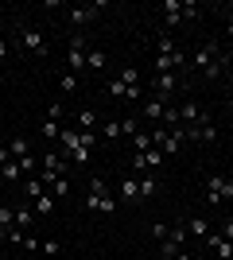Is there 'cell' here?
I'll return each instance as SVG.
<instances>
[{"label":"cell","mask_w":233,"mask_h":260,"mask_svg":"<svg viewBox=\"0 0 233 260\" xmlns=\"http://www.w3.org/2000/svg\"><path fill=\"white\" fill-rule=\"evenodd\" d=\"M152 144H155V148H159L163 155H175V152H183V144H187V136H183V128L167 132L163 124H155V128H152Z\"/></svg>","instance_id":"cell-1"},{"label":"cell","mask_w":233,"mask_h":260,"mask_svg":"<svg viewBox=\"0 0 233 260\" xmlns=\"http://www.w3.org/2000/svg\"><path fill=\"white\" fill-rule=\"evenodd\" d=\"M183 136H187V144H218V124H214L206 113H202V120L198 124H190V128H183Z\"/></svg>","instance_id":"cell-2"},{"label":"cell","mask_w":233,"mask_h":260,"mask_svg":"<svg viewBox=\"0 0 233 260\" xmlns=\"http://www.w3.org/2000/svg\"><path fill=\"white\" fill-rule=\"evenodd\" d=\"M66 171H70V163L62 159V155H55V152H47L43 159H39V179H43V186H51L55 179H62Z\"/></svg>","instance_id":"cell-3"},{"label":"cell","mask_w":233,"mask_h":260,"mask_svg":"<svg viewBox=\"0 0 233 260\" xmlns=\"http://www.w3.org/2000/svg\"><path fill=\"white\" fill-rule=\"evenodd\" d=\"M218 58H222V43H202L198 51H194V58H190V66H194V70H198V74H206V70H210V62H218Z\"/></svg>","instance_id":"cell-4"},{"label":"cell","mask_w":233,"mask_h":260,"mask_svg":"<svg viewBox=\"0 0 233 260\" xmlns=\"http://www.w3.org/2000/svg\"><path fill=\"white\" fill-rule=\"evenodd\" d=\"M179 86H183V78H179V74H155V82H152V98L171 101V98L179 93Z\"/></svg>","instance_id":"cell-5"},{"label":"cell","mask_w":233,"mask_h":260,"mask_svg":"<svg viewBox=\"0 0 233 260\" xmlns=\"http://www.w3.org/2000/svg\"><path fill=\"white\" fill-rule=\"evenodd\" d=\"M20 47L31 54H47V35L39 31V27H23L20 31Z\"/></svg>","instance_id":"cell-6"},{"label":"cell","mask_w":233,"mask_h":260,"mask_svg":"<svg viewBox=\"0 0 233 260\" xmlns=\"http://www.w3.org/2000/svg\"><path fill=\"white\" fill-rule=\"evenodd\" d=\"M93 20H97V8H93V4H78V8L66 12V23L74 27V31H82V27H86V23H93Z\"/></svg>","instance_id":"cell-7"},{"label":"cell","mask_w":233,"mask_h":260,"mask_svg":"<svg viewBox=\"0 0 233 260\" xmlns=\"http://www.w3.org/2000/svg\"><path fill=\"white\" fill-rule=\"evenodd\" d=\"M159 12H163V31L179 27V20H183V4H179V0H163V4H159Z\"/></svg>","instance_id":"cell-8"},{"label":"cell","mask_w":233,"mask_h":260,"mask_svg":"<svg viewBox=\"0 0 233 260\" xmlns=\"http://www.w3.org/2000/svg\"><path fill=\"white\" fill-rule=\"evenodd\" d=\"M74 124H78V132H97V128H101V117L93 113V109H78Z\"/></svg>","instance_id":"cell-9"},{"label":"cell","mask_w":233,"mask_h":260,"mask_svg":"<svg viewBox=\"0 0 233 260\" xmlns=\"http://www.w3.org/2000/svg\"><path fill=\"white\" fill-rule=\"evenodd\" d=\"M179 120H183V128L198 124V120H202V109H198V101H187V105H179Z\"/></svg>","instance_id":"cell-10"},{"label":"cell","mask_w":233,"mask_h":260,"mask_svg":"<svg viewBox=\"0 0 233 260\" xmlns=\"http://www.w3.org/2000/svg\"><path fill=\"white\" fill-rule=\"evenodd\" d=\"M121 202H140V179L136 175H128L121 183Z\"/></svg>","instance_id":"cell-11"},{"label":"cell","mask_w":233,"mask_h":260,"mask_svg":"<svg viewBox=\"0 0 233 260\" xmlns=\"http://www.w3.org/2000/svg\"><path fill=\"white\" fill-rule=\"evenodd\" d=\"M0 179H4V183H20V179H23V167H20V159L4 163V167H0Z\"/></svg>","instance_id":"cell-12"},{"label":"cell","mask_w":233,"mask_h":260,"mask_svg":"<svg viewBox=\"0 0 233 260\" xmlns=\"http://www.w3.org/2000/svg\"><path fill=\"white\" fill-rule=\"evenodd\" d=\"M163 109H167V101L148 98V101H144V117H148V120H163Z\"/></svg>","instance_id":"cell-13"},{"label":"cell","mask_w":233,"mask_h":260,"mask_svg":"<svg viewBox=\"0 0 233 260\" xmlns=\"http://www.w3.org/2000/svg\"><path fill=\"white\" fill-rule=\"evenodd\" d=\"M167 241L183 249V245H187V241H190V233H187V221H175V225H171V233H167Z\"/></svg>","instance_id":"cell-14"},{"label":"cell","mask_w":233,"mask_h":260,"mask_svg":"<svg viewBox=\"0 0 233 260\" xmlns=\"http://www.w3.org/2000/svg\"><path fill=\"white\" fill-rule=\"evenodd\" d=\"M155 47H159V54H175L179 51V43H175V35H171V31H159V35H155Z\"/></svg>","instance_id":"cell-15"},{"label":"cell","mask_w":233,"mask_h":260,"mask_svg":"<svg viewBox=\"0 0 233 260\" xmlns=\"http://www.w3.org/2000/svg\"><path fill=\"white\" fill-rule=\"evenodd\" d=\"M187 233L190 237H206V233H210V221H206V217H187Z\"/></svg>","instance_id":"cell-16"},{"label":"cell","mask_w":233,"mask_h":260,"mask_svg":"<svg viewBox=\"0 0 233 260\" xmlns=\"http://www.w3.org/2000/svg\"><path fill=\"white\" fill-rule=\"evenodd\" d=\"M8 152H12V159H23V155H31V144L23 136H16V140H8Z\"/></svg>","instance_id":"cell-17"},{"label":"cell","mask_w":233,"mask_h":260,"mask_svg":"<svg viewBox=\"0 0 233 260\" xmlns=\"http://www.w3.org/2000/svg\"><path fill=\"white\" fill-rule=\"evenodd\" d=\"M31 225H35V210L20 206V210H16V229H23V233H27Z\"/></svg>","instance_id":"cell-18"},{"label":"cell","mask_w":233,"mask_h":260,"mask_svg":"<svg viewBox=\"0 0 233 260\" xmlns=\"http://www.w3.org/2000/svg\"><path fill=\"white\" fill-rule=\"evenodd\" d=\"M58 89H62V93H78V74H70V70H62V74H58Z\"/></svg>","instance_id":"cell-19"},{"label":"cell","mask_w":233,"mask_h":260,"mask_svg":"<svg viewBox=\"0 0 233 260\" xmlns=\"http://www.w3.org/2000/svg\"><path fill=\"white\" fill-rule=\"evenodd\" d=\"M89 159H93V152H89V148H78V152H70V155H66L70 167H89Z\"/></svg>","instance_id":"cell-20"},{"label":"cell","mask_w":233,"mask_h":260,"mask_svg":"<svg viewBox=\"0 0 233 260\" xmlns=\"http://www.w3.org/2000/svg\"><path fill=\"white\" fill-rule=\"evenodd\" d=\"M148 148H155V144H152V132L140 128V132L132 136V152H148Z\"/></svg>","instance_id":"cell-21"},{"label":"cell","mask_w":233,"mask_h":260,"mask_svg":"<svg viewBox=\"0 0 233 260\" xmlns=\"http://www.w3.org/2000/svg\"><path fill=\"white\" fill-rule=\"evenodd\" d=\"M155 194H159V183L152 175H140V198H155Z\"/></svg>","instance_id":"cell-22"},{"label":"cell","mask_w":233,"mask_h":260,"mask_svg":"<svg viewBox=\"0 0 233 260\" xmlns=\"http://www.w3.org/2000/svg\"><path fill=\"white\" fill-rule=\"evenodd\" d=\"M97 136H101V140H113V136H121V120H101Z\"/></svg>","instance_id":"cell-23"},{"label":"cell","mask_w":233,"mask_h":260,"mask_svg":"<svg viewBox=\"0 0 233 260\" xmlns=\"http://www.w3.org/2000/svg\"><path fill=\"white\" fill-rule=\"evenodd\" d=\"M39 136H47V140H58V136H62V124H58V120H43V124H39Z\"/></svg>","instance_id":"cell-24"},{"label":"cell","mask_w":233,"mask_h":260,"mask_svg":"<svg viewBox=\"0 0 233 260\" xmlns=\"http://www.w3.org/2000/svg\"><path fill=\"white\" fill-rule=\"evenodd\" d=\"M23 194H27V198H43L47 194L43 179H27V183H23Z\"/></svg>","instance_id":"cell-25"},{"label":"cell","mask_w":233,"mask_h":260,"mask_svg":"<svg viewBox=\"0 0 233 260\" xmlns=\"http://www.w3.org/2000/svg\"><path fill=\"white\" fill-rule=\"evenodd\" d=\"M105 89H109V98H117V101H128V89H132V86H124V82H121V78H113V82H109V86H105Z\"/></svg>","instance_id":"cell-26"},{"label":"cell","mask_w":233,"mask_h":260,"mask_svg":"<svg viewBox=\"0 0 233 260\" xmlns=\"http://www.w3.org/2000/svg\"><path fill=\"white\" fill-rule=\"evenodd\" d=\"M35 214H39V217H47V214H51V210H55V194H43V198H35Z\"/></svg>","instance_id":"cell-27"},{"label":"cell","mask_w":233,"mask_h":260,"mask_svg":"<svg viewBox=\"0 0 233 260\" xmlns=\"http://www.w3.org/2000/svg\"><path fill=\"white\" fill-rule=\"evenodd\" d=\"M105 62H109V58H105V51H89V54H86V70H105Z\"/></svg>","instance_id":"cell-28"},{"label":"cell","mask_w":233,"mask_h":260,"mask_svg":"<svg viewBox=\"0 0 233 260\" xmlns=\"http://www.w3.org/2000/svg\"><path fill=\"white\" fill-rule=\"evenodd\" d=\"M117 206H121V198H113V194H105L97 202V214H117Z\"/></svg>","instance_id":"cell-29"},{"label":"cell","mask_w":233,"mask_h":260,"mask_svg":"<svg viewBox=\"0 0 233 260\" xmlns=\"http://www.w3.org/2000/svg\"><path fill=\"white\" fill-rule=\"evenodd\" d=\"M0 229H16V210L0 206Z\"/></svg>","instance_id":"cell-30"},{"label":"cell","mask_w":233,"mask_h":260,"mask_svg":"<svg viewBox=\"0 0 233 260\" xmlns=\"http://www.w3.org/2000/svg\"><path fill=\"white\" fill-rule=\"evenodd\" d=\"M121 82H124V86H140V70H136V66H124V70H121Z\"/></svg>","instance_id":"cell-31"},{"label":"cell","mask_w":233,"mask_h":260,"mask_svg":"<svg viewBox=\"0 0 233 260\" xmlns=\"http://www.w3.org/2000/svg\"><path fill=\"white\" fill-rule=\"evenodd\" d=\"M51 194H55V198H66V194H70V183H66V175L51 183Z\"/></svg>","instance_id":"cell-32"},{"label":"cell","mask_w":233,"mask_h":260,"mask_svg":"<svg viewBox=\"0 0 233 260\" xmlns=\"http://www.w3.org/2000/svg\"><path fill=\"white\" fill-rule=\"evenodd\" d=\"M148 233H152V241H159V245H163V241H167V233H171V225H163V221H155V225L148 229Z\"/></svg>","instance_id":"cell-33"},{"label":"cell","mask_w":233,"mask_h":260,"mask_svg":"<svg viewBox=\"0 0 233 260\" xmlns=\"http://www.w3.org/2000/svg\"><path fill=\"white\" fill-rule=\"evenodd\" d=\"M136 132H140V120H136V117H124L121 120V136H136Z\"/></svg>","instance_id":"cell-34"},{"label":"cell","mask_w":233,"mask_h":260,"mask_svg":"<svg viewBox=\"0 0 233 260\" xmlns=\"http://www.w3.org/2000/svg\"><path fill=\"white\" fill-rule=\"evenodd\" d=\"M128 167H132V171H148V159H144V152H132V155H128Z\"/></svg>","instance_id":"cell-35"},{"label":"cell","mask_w":233,"mask_h":260,"mask_svg":"<svg viewBox=\"0 0 233 260\" xmlns=\"http://www.w3.org/2000/svg\"><path fill=\"white\" fill-rule=\"evenodd\" d=\"M144 159H148V167H159V163H163V152H159V148H148Z\"/></svg>","instance_id":"cell-36"},{"label":"cell","mask_w":233,"mask_h":260,"mask_svg":"<svg viewBox=\"0 0 233 260\" xmlns=\"http://www.w3.org/2000/svg\"><path fill=\"white\" fill-rule=\"evenodd\" d=\"M159 256H163V260H175V256H179V245H171V241H163V245H159Z\"/></svg>","instance_id":"cell-37"},{"label":"cell","mask_w":233,"mask_h":260,"mask_svg":"<svg viewBox=\"0 0 233 260\" xmlns=\"http://www.w3.org/2000/svg\"><path fill=\"white\" fill-rule=\"evenodd\" d=\"M20 167H23V175H31V171H39V159H35V155H23Z\"/></svg>","instance_id":"cell-38"},{"label":"cell","mask_w":233,"mask_h":260,"mask_svg":"<svg viewBox=\"0 0 233 260\" xmlns=\"http://www.w3.org/2000/svg\"><path fill=\"white\" fill-rule=\"evenodd\" d=\"M89 194H109V186H105V179H89Z\"/></svg>","instance_id":"cell-39"},{"label":"cell","mask_w":233,"mask_h":260,"mask_svg":"<svg viewBox=\"0 0 233 260\" xmlns=\"http://www.w3.org/2000/svg\"><path fill=\"white\" fill-rule=\"evenodd\" d=\"M183 20H198V4H190V0H187V4H183Z\"/></svg>","instance_id":"cell-40"},{"label":"cell","mask_w":233,"mask_h":260,"mask_svg":"<svg viewBox=\"0 0 233 260\" xmlns=\"http://www.w3.org/2000/svg\"><path fill=\"white\" fill-rule=\"evenodd\" d=\"M218 237H222V241H233V217H229V221H225L222 229H218Z\"/></svg>","instance_id":"cell-41"},{"label":"cell","mask_w":233,"mask_h":260,"mask_svg":"<svg viewBox=\"0 0 233 260\" xmlns=\"http://www.w3.org/2000/svg\"><path fill=\"white\" fill-rule=\"evenodd\" d=\"M39 252H47V256H55V252H58V241H43V249H39Z\"/></svg>","instance_id":"cell-42"},{"label":"cell","mask_w":233,"mask_h":260,"mask_svg":"<svg viewBox=\"0 0 233 260\" xmlns=\"http://www.w3.org/2000/svg\"><path fill=\"white\" fill-rule=\"evenodd\" d=\"M8 54H12V47H8V43H0V62H8Z\"/></svg>","instance_id":"cell-43"},{"label":"cell","mask_w":233,"mask_h":260,"mask_svg":"<svg viewBox=\"0 0 233 260\" xmlns=\"http://www.w3.org/2000/svg\"><path fill=\"white\" fill-rule=\"evenodd\" d=\"M4 163H12V152H8V148H0V167H4Z\"/></svg>","instance_id":"cell-44"},{"label":"cell","mask_w":233,"mask_h":260,"mask_svg":"<svg viewBox=\"0 0 233 260\" xmlns=\"http://www.w3.org/2000/svg\"><path fill=\"white\" fill-rule=\"evenodd\" d=\"M222 62H225V74H233V54H222Z\"/></svg>","instance_id":"cell-45"},{"label":"cell","mask_w":233,"mask_h":260,"mask_svg":"<svg viewBox=\"0 0 233 260\" xmlns=\"http://www.w3.org/2000/svg\"><path fill=\"white\" fill-rule=\"evenodd\" d=\"M225 39H229V43H233V20L225 23Z\"/></svg>","instance_id":"cell-46"},{"label":"cell","mask_w":233,"mask_h":260,"mask_svg":"<svg viewBox=\"0 0 233 260\" xmlns=\"http://www.w3.org/2000/svg\"><path fill=\"white\" fill-rule=\"evenodd\" d=\"M179 260H194V256H190V252H183V249H179Z\"/></svg>","instance_id":"cell-47"},{"label":"cell","mask_w":233,"mask_h":260,"mask_svg":"<svg viewBox=\"0 0 233 260\" xmlns=\"http://www.w3.org/2000/svg\"><path fill=\"white\" fill-rule=\"evenodd\" d=\"M225 109H229V117H233V98H229V105H225Z\"/></svg>","instance_id":"cell-48"},{"label":"cell","mask_w":233,"mask_h":260,"mask_svg":"<svg viewBox=\"0 0 233 260\" xmlns=\"http://www.w3.org/2000/svg\"><path fill=\"white\" fill-rule=\"evenodd\" d=\"M0 260H4V249H0Z\"/></svg>","instance_id":"cell-49"},{"label":"cell","mask_w":233,"mask_h":260,"mask_svg":"<svg viewBox=\"0 0 233 260\" xmlns=\"http://www.w3.org/2000/svg\"><path fill=\"white\" fill-rule=\"evenodd\" d=\"M27 260H39V256H27Z\"/></svg>","instance_id":"cell-50"},{"label":"cell","mask_w":233,"mask_h":260,"mask_svg":"<svg viewBox=\"0 0 233 260\" xmlns=\"http://www.w3.org/2000/svg\"><path fill=\"white\" fill-rule=\"evenodd\" d=\"M194 260H202V256H194Z\"/></svg>","instance_id":"cell-51"},{"label":"cell","mask_w":233,"mask_h":260,"mask_svg":"<svg viewBox=\"0 0 233 260\" xmlns=\"http://www.w3.org/2000/svg\"><path fill=\"white\" fill-rule=\"evenodd\" d=\"M229 183H233V179H229Z\"/></svg>","instance_id":"cell-52"}]
</instances>
